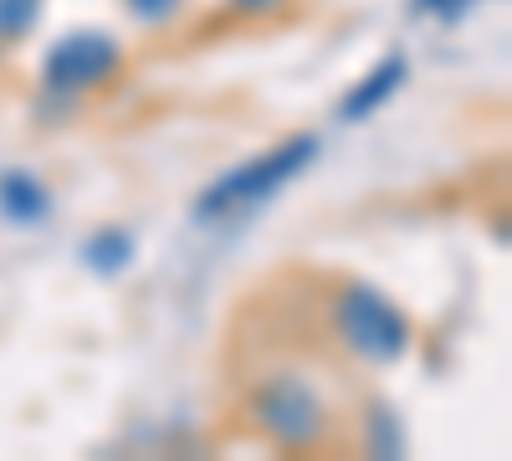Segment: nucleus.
I'll list each match as a JSON object with an SVG mask.
<instances>
[{
	"label": "nucleus",
	"mask_w": 512,
	"mask_h": 461,
	"mask_svg": "<svg viewBox=\"0 0 512 461\" xmlns=\"http://www.w3.org/2000/svg\"><path fill=\"white\" fill-rule=\"evenodd\" d=\"M246 426L272 451L308 456V451H323L333 436V405L318 390L313 374L277 364L246 385Z\"/></svg>",
	"instance_id": "nucleus-1"
},
{
	"label": "nucleus",
	"mask_w": 512,
	"mask_h": 461,
	"mask_svg": "<svg viewBox=\"0 0 512 461\" xmlns=\"http://www.w3.org/2000/svg\"><path fill=\"white\" fill-rule=\"evenodd\" d=\"M333 344L364 369H390L415 344V318L369 277H344L323 303Z\"/></svg>",
	"instance_id": "nucleus-2"
},
{
	"label": "nucleus",
	"mask_w": 512,
	"mask_h": 461,
	"mask_svg": "<svg viewBox=\"0 0 512 461\" xmlns=\"http://www.w3.org/2000/svg\"><path fill=\"white\" fill-rule=\"evenodd\" d=\"M318 149H323L318 134H292V139H282L262 154L231 164V170H221L195 195V221L216 226V221H236V216L256 211V205H267L272 195H282L297 175L308 170V164L318 159Z\"/></svg>",
	"instance_id": "nucleus-3"
},
{
	"label": "nucleus",
	"mask_w": 512,
	"mask_h": 461,
	"mask_svg": "<svg viewBox=\"0 0 512 461\" xmlns=\"http://www.w3.org/2000/svg\"><path fill=\"white\" fill-rule=\"evenodd\" d=\"M123 67H128V47L108 26H77V31H62L52 47L41 52L36 82L47 98L77 103V98L103 93L108 82H118Z\"/></svg>",
	"instance_id": "nucleus-4"
},
{
	"label": "nucleus",
	"mask_w": 512,
	"mask_h": 461,
	"mask_svg": "<svg viewBox=\"0 0 512 461\" xmlns=\"http://www.w3.org/2000/svg\"><path fill=\"white\" fill-rule=\"evenodd\" d=\"M410 82V62L400 57V52H390V57H379L354 88L338 98V118L344 123H364V118H374L384 103H395L400 98V88Z\"/></svg>",
	"instance_id": "nucleus-5"
},
{
	"label": "nucleus",
	"mask_w": 512,
	"mask_h": 461,
	"mask_svg": "<svg viewBox=\"0 0 512 461\" xmlns=\"http://www.w3.org/2000/svg\"><path fill=\"white\" fill-rule=\"evenodd\" d=\"M52 185L41 180L36 170H21V164H11V170H0V221L16 226V231H31V226H47L52 221Z\"/></svg>",
	"instance_id": "nucleus-6"
},
{
	"label": "nucleus",
	"mask_w": 512,
	"mask_h": 461,
	"mask_svg": "<svg viewBox=\"0 0 512 461\" xmlns=\"http://www.w3.org/2000/svg\"><path fill=\"white\" fill-rule=\"evenodd\" d=\"M134 257H139V241H134V231L118 226V221H108V226L82 236V267H88L93 277H103V282L123 277L128 267H134Z\"/></svg>",
	"instance_id": "nucleus-7"
},
{
	"label": "nucleus",
	"mask_w": 512,
	"mask_h": 461,
	"mask_svg": "<svg viewBox=\"0 0 512 461\" xmlns=\"http://www.w3.org/2000/svg\"><path fill=\"white\" fill-rule=\"evenodd\" d=\"M364 451L369 456H400L405 451V426L400 415L384 405V400H364Z\"/></svg>",
	"instance_id": "nucleus-8"
},
{
	"label": "nucleus",
	"mask_w": 512,
	"mask_h": 461,
	"mask_svg": "<svg viewBox=\"0 0 512 461\" xmlns=\"http://www.w3.org/2000/svg\"><path fill=\"white\" fill-rule=\"evenodd\" d=\"M41 11H47V0H0V52L31 41L41 26Z\"/></svg>",
	"instance_id": "nucleus-9"
},
{
	"label": "nucleus",
	"mask_w": 512,
	"mask_h": 461,
	"mask_svg": "<svg viewBox=\"0 0 512 461\" xmlns=\"http://www.w3.org/2000/svg\"><path fill=\"white\" fill-rule=\"evenodd\" d=\"M190 11V0H123V16L139 31H164Z\"/></svg>",
	"instance_id": "nucleus-10"
},
{
	"label": "nucleus",
	"mask_w": 512,
	"mask_h": 461,
	"mask_svg": "<svg viewBox=\"0 0 512 461\" xmlns=\"http://www.w3.org/2000/svg\"><path fill=\"white\" fill-rule=\"evenodd\" d=\"M466 11H472V0H410V16H420V21H441V26L461 21Z\"/></svg>",
	"instance_id": "nucleus-11"
},
{
	"label": "nucleus",
	"mask_w": 512,
	"mask_h": 461,
	"mask_svg": "<svg viewBox=\"0 0 512 461\" xmlns=\"http://www.w3.org/2000/svg\"><path fill=\"white\" fill-rule=\"evenodd\" d=\"M292 6H297V0H226V11L241 16V21H272V16H282Z\"/></svg>",
	"instance_id": "nucleus-12"
}]
</instances>
